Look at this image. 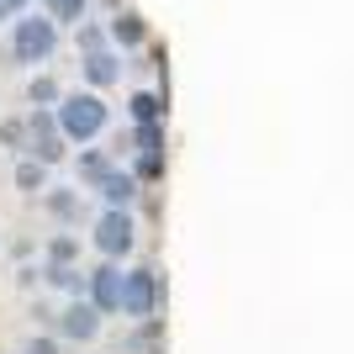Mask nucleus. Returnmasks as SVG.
Listing matches in <instances>:
<instances>
[{"instance_id":"b1692460","label":"nucleus","mask_w":354,"mask_h":354,"mask_svg":"<svg viewBox=\"0 0 354 354\" xmlns=\"http://www.w3.org/2000/svg\"><path fill=\"white\" fill-rule=\"evenodd\" d=\"M16 286H21V291H32V286H37V270L21 265V270H16Z\"/></svg>"},{"instance_id":"7ed1b4c3","label":"nucleus","mask_w":354,"mask_h":354,"mask_svg":"<svg viewBox=\"0 0 354 354\" xmlns=\"http://www.w3.org/2000/svg\"><path fill=\"white\" fill-rule=\"evenodd\" d=\"M53 48H59V21H48V16H21V21L11 27L16 64H48Z\"/></svg>"},{"instance_id":"412c9836","label":"nucleus","mask_w":354,"mask_h":354,"mask_svg":"<svg viewBox=\"0 0 354 354\" xmlns=\"http://www.w3.org/2000/svg\"><path fill=\"white\" fill-rule=\"evenodd\" d=\"M0 148H27V122H0Z\"/></svg>"},{"instance_id":"4468645a","label":"nucleus","mask_w":354,"mask_h":354,"mask_svg":"<svg viewBox=\"0 0 354 354\" xmlns=\"http://www.w3.org/2000/svg\"><path fill=\"white\" fill-rule=\"evenodd\" d=\"M37 275H43L48 286H59V291H69V296H85V275H80L74 265H43Z\"/></svg>"},{"instance_id":"a211bd4d","label":"nucleus","mask_w":354,"mask_h":354,"mask_svg":"<svg viewBox=\"0 0 354 354\" xmlns=\"http://www.w3.org/2000/svg\"><path fill=\"white\" fill-rule=\"evenodd\" d=\"M133 180H138V185H153V180H164V153H138Z\"/></svg>"},{"instance_id":"6ab92c4d","label":"nucleus","mask_w":354,"mask_h":354,"mask_svg":"<svg viewBox=\"0 0 354 354\" xmlns=\"http://www.w3.org/2000/svg\"><path fill=\"white\" fill-rule=\"evenodd\" d=\"M90 11V0H48V21H80Z\"/></svg>"},{"instance_id":"9b49d317","label":"nucleus","mask_w":354,"mask_h":354,"mask_svg":"<svg viewBox=\"0 0 354 354\" xmlns=\"http://www.w3.org/2000/svg\"><path fill=\"white\" fill-rule=\"evenodd\" d=\"M169 101H164V90H133V101H127V117L133 122H164Z\"/></svg>"},{"instance_id":"f3484780","label":"nucleus","mask_w":354,"mask_h":354,"mask_svg":"<svg viewBox=\"0 0 354 354\" xmlns=\"http://www.w3.org/2000/svg\"><path fill=\"white\" fill-rule=\"evenodd\" d=\"M80 259V238L74 233H53L48 238V265H74Z\"/></svg>"},{"instance_id":"a878e982","label":"nucleus","mask_w":354,"mask_h":354,"mask_svg":"<svg viewBox=\"0 0 354 354\" xmlns=\"http://www.w3.org/2000/svg\"><path fill=\"white\" fill-rule=\"evenodd\" d=\"M0 21H11V16H6V11H0Z\"/></svg>"},{"instance_id":"393cba45","label":"nucleus","mask_w":354,"mask_h":354,"mask_svg":"<svg viewBox=\"0 0 354 354\" xmlns=\"http://www.w3.org/2000/svg\"><path fill=\"white\" fill-rule=\"evenodd\" d=\"M0 11H6V16H21V11H27V0H0Z\"/></svg>"},{"instance_id":"20e7f679","label":"nucleus","mask_w":354,"mask_h":354,"mask_svg":"<svg viewBox=\"0 0 354 354\" xmlns=\"http://www.w3.org/2000/svg\"><path fill=\"white\" fill-rule=\"evenodd\" d=\"M153 307H159V270H127L122 275V296H117V312L122 317H153Z\"/></svg>"},{"instance_id":"aec40b11","label":"nucleus","mask_w":354,"mask_h":354,"mask_svg":"<svg viewBox=\"0 0 354 354\" xmlns=\"http://www.w3.org/2000/svg\"><path fill=\"white\" fill-rule=\"evenodd\" d=\"M59 95H64V90L53 85L48 74H37V80H32V85H27V101H32V106H53V101H59Z\"/></svg>"},{"instance_id":"423d86ee","label":"nucleus","mask_w":354,"mask_h":354,"mask_svg":"<svg viewBox=\"0 0 354 354\" xmlns=\"http://www.w3.org/2000/svg\"><path fill=\"white\" fill-rule=\"evenodd\" d=\"M53 328H59V339H69V344H95L101 339V312L90 307L85 296H74L64 312H53Z\"/></svg>"},{"instance_id":"ddd939ff","label":"nucleus","mask_w":354,"mask_h":354,"mask_svg":"<svg viewBox=\"0 0 354 354\" xmlns=\"http://www.w3.org/2000/svg\"><path fill=\"white\" fill-rule=\"evenodd\" d=\"M48 169H53V164H37V159H21V164H16V191H21V196H43L48 191Z\"/></svg>"},{"instance_id":"9d476101","label":"nucleus","mask_w":354,"mask_h":354,"mask_svg":"<svg viewBox=\"0 0 354 354\" xmlns=\"http://www.w3.org/2000/svg\"><path fill=\"white\" fill-rule=\"evenodd\" d=\"M106 43H117V48H143L148 43V21L138 11H117L111 16V27H106Z\"/></svg>"},{"instance_id":"1a4fd4ad","label":"nucleus","mask_w":354,"mask_h":354,"mask_svg":"<svg viewBox=\"0 0 354 354\" xmlns=\"http://www.w3.org/2000/svg\"><path fill=\"white\" fill-rule=\"evenodd\" d=\"M80 69H85V80L95 90H106V85H117V80H122V59L111 53V43H106V48H90L85 59H80Z\"/></svg>"},{"instance_id":"f8f14e48","label":"nucleus","mask_w":354,"mask_h":354,"mask_svg":"<svg viewBox=\"0 0 354 354\" xmlns=\"http://www.w3.org/2000/svg\"><path fill=\"white\" fill-rule=\"evenodd\" d=\"M122 148H133V153H164V122H133V133L122 138Z\"/></svg>"},{"instance_id":"dca6fc26","label":"nucleus","mask_w":354,"mask_h":354,"mask_svg":"<svg viewBox=\"0 0 354 354\" xmlns=\"http://www.w3.org/2000/svg\"><path fill=\"white\" fill-rule=\"evenodd\" d=\"M74 169H80V185H95V180H101L106 169H111V153H101V148H85Z\"/></svg>"},{"instance_id":"6e6552de","label":"nucleus","mask_w":354,"mask_h":354,"mask_svg":"<svg viewBox=\"0 0 354 354\" xmlns=\"http://www.w3.org/2000/svg\"><path fill=\"white\" fill-rule=\"evenodd\" d=\"M90 191H101V201H106V207H133L143 185L133 180V169H117V164H111V169H106V175L95 180Z\"/></svg>"},{"instance_id":"39448f33","label":"nucleus","mask_w":354,"mask_h":354,"mask_svg":"<svg viewBox=\"0 0 354 354\" xmlns=\"http://www.w3.org/2000/svg\"><path fill=\"white\" fill-rule=\"evenodd\" d=\"M27 122V159H37V164H59L64 159V133L53 127V106H32V117H21Z\"/></svg>"},{"instance_id":"f03ea898","label":"nucleus","mask_w":354,"mask_h":354,"mask_svg":"<svg viewBox=\"0 0 354 354\" xmlns=\"http://www.w3.org/2000/svg\"><path fill=\"white\" fill-rule=\"evenodd\" d=\"M90 243L101 249V259H127V254L138 249V222L127 207H106L101 217H95V227H90Z\"/></svg>"},{"instance_id":"0eeeda50","label":"nucleus","mask_w":354,"mask_h":354,"mask_svg":"<svg viewBox=\"0 0 354 354\" xmlns=\"http://www.w3.org/2000/svg\"><path fill=\"white\" fill-rule=\"evenodd\" d=\"M117 296H122V265L106 259V265H95L85 275V301L101 312V317H111V312H117Z\"/></svg>"},{"instance_id":"4be33fe9","label":"nucleus","mask_w":354,"mask_h":354,"mask_svg":"<svg viewBox=\"0 0 354 354\" xmlns=\"http://www.w3.org/2000/svg\"><path fill=\"white\" fill-rule=\"evenodd\" d=\"M80 53H90V48H106V27H80Z\"/></svg>"},{"instance_id":"f257e3e1","label":"nucleus","mask_w":354,"mask_h":354,"mask_svg":"<svg viewBox=\"0 0 354 354\" xmlns=\"http://www.w3.org/2000/svg\"><path fill=\"white\" fill-rule=\"evenodd\" d=\"M106 101L95 95V90H74V95H59L53 101V127L64 133V143H90V138H101L106 133Z\"/></svg>"},{"instance_id":"5701e85b","label":"nucleus","mask_w":354,"mask_h":354,"mask_svg":"<svg viewBox=\"0 0 354 354\" xmlns=\"http://www.w3.org/2000/svg\"><path fill=\"white\" fill-rule=\"evenodd\" d=\"M59 344H64V339H53V333H43V339H32V344H27V349H21V354H59Z\"/></svg>"},{"instance_id":"2eb2a0df","label":"nucleus","mask_w":354,"mask_h":354,"mask_svg":"<svg viewBox=\"0 0 354 354\" xmlns=\"http://www.w3.org/2000/svg\"><path fill=\"white\" fill-rule=\"evenodd\" d=\"M43 207L53 212L59 222H80V191H53V185H48V191H43Z\"/></svg>"}]
</instances>
